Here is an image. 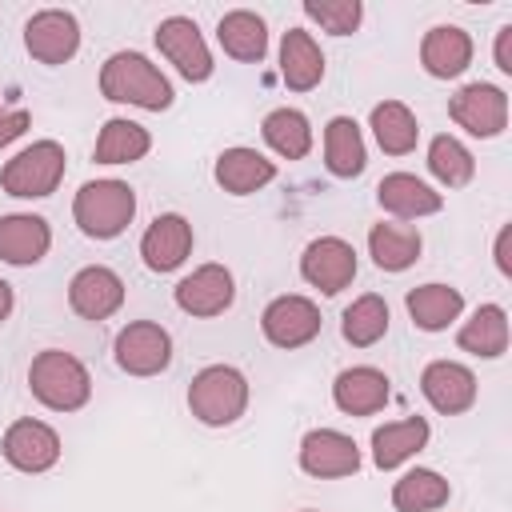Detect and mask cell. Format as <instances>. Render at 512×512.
<instances>
[{
  "label": "cell",
  "mask_w": 512,
  "mask_h": 512,
  "mask_svg": "<svg viewBox=\"0 0 512 512\" xmlns=\"http://www.w3.org/2000/svg\"><path fill=\"white\" fill-rule=\"evenodd\" d=\"M448 496H452L448 480L440 472H432V468H412L392 484L396 512H432V508L448 504Z\"/></svg>",
  "instance_id": "d6a6232c"
},
{
  "label": "cell",
  "mask_w": 512,
  "mask_h": 512,
  "mask_svg": "<svg viewBox=\"0 0 512 512\" xmlns=\"http://www.w3.org/2000/svg\"><path fill=\"white\" fill-rule=\"evenodd\" d=\"M340 332H344V340L352 348H372L388 332V304H384V296H376V292L356 296L344 308V316H340Z\"/></svg>",
  "instance_id": "836d02e7"
},
{
  "label": "cell",
  "mask_w": 512,
  "mask_h": 512,
  "mask_svg": "<svg viewBox=\"0 0 512 512\" xmlns=\"http://www.w3.org/2000/svg\"><path fill=\"white\" fill-rule=\"evenodd\" d=\"M300 276L324 296H336L356 280V248L340 236H316L300 256Z\"/></svg>",
  "instance_id": "9c48e42d"
},
{
  "label": "cell",
  "mask_w": 512,
  "mask_h": 512,
  "mask_svg": "<svg viewBox=\"0 0 512 512\" xmlns=\"http://www.w3.org/2000/svg\"><path fill=\"white\" fill-rule=\"evenodd\" d=\"M508 236H512V228L504 224V228H500V236H496V268H500V276H512V260H508Z\"/></svg>",
  "instance_id": "f35d334b"
},
{
  "label": "cell",
  "mask_w": 512,
  "mask_h": 512,
  "mask_svg": "<svg viewBox=\"0 0 512 512\" xmlns=\"http://www.w3.org/2000/svg\"><path fill=\"white\" fill-rule=\"evenodd\" d=\"M280 80L292 92H312L324 80V52L304 28H288L280 36Z\"/></svg>",
  "instance_id": "603a6c76"
},
{
  "label": "cell",
  "mask_w": 512,
  "mask_h": 512,
  "mask_svg": "<svg viewBox=\"0 0 512 512\" xmlns=\"http://www.w3.org/2000/svg\"><path fill=\"white\" fill-rule=\"evenodd\" d=\"M420 232L404 228V224H372L368 228V256L376 260V268L384 272H404L420 260Z\"/></svg>",
  "instance_id": "f1b7e54d"
},
{
  "label": "cell",
  "mask_w": 512,
  "mask_h": 512,
  "mask_svg": "<svg viewBox=\"0 0 512 512\" xmlns=\"http://www.w3.org/2000/svg\"><path fill=\"white\" fill-rule=\"evenodd\" d=\"M304 16L316 20L332 36H348L360 28L364 8H360V0H304Z\"/></svg>",
  "instance_id": "d590c367"
},
{
  "label": "cell",
  "mask_w": 512,
  "mask_h": 512,
  "mask_svg": "<svg viewBox=\"0 0 512 512\" xmlns=\"http://www.w3.org/2000/svg\"><path fill=\"white\" fill-rule=\"evenodd\" d=\"M188 408L208 428H228L248 408V380L232 364H208L188 384Z\"/></svg>",
  "instance_id": "3957f363"
},
{
  "label": "cell",
  "mask_w": 512,
  "mask_h": 512,
  "mask_svg": "<svg viewBox=\"0 0 512 512\" xmlns=\"http://www.w3.org/2000/svg\"><path fill=\"white\" fill-rule=\"evenodd\" d=\"M456 344L480 360H496L508 352V312L500 304H480L456 332Z\"/></svg>",
  "instance_id": "83f0119b"
},
{
  "label": "cell",
  "mask_w": 512,
  "mask_h": 512,
  "mask_svg": "<svg viewBox=\"0 0 512 512\" xmlns=\"http://www.w3.org/2000/svg\"><path fill=\"white\" fill-rule=\"evenodd\" d=\"M428 172H432L444 188H464V184L476 176V160H472V152H468L456 136L440 132V136H432V144H428Z\"/></svg>",
  "instance_id": "e575fe53"
},
{
  "label": "cell",
  "mask_w": 512,
  "mask_h": 512,
  "mask_svg": "<svg viewBox=\"0 0 512 512\" xmlns=\"http://www.w3.org/2000/svg\"><path fill=\"white\" fill-rule=\"evenodd\" d=\"M148 148H152V136L144 124L112 116V120H104L92 156H96V164H132V160L148 156Z\"/></svg>",
  "instance_id": "1f68e13d"
},
{
  "label": "cell",
  "mask_w": 512,
  "mask_h": 512,
  "mask_svg": "<svg viewBox=\"0 0 512 512\" xmlns=\"http://www.w3.org/2000/svg\"><path fill=\"white\" fill-rule=\"evenodd\" d=\"M420 392L440 416H460L476 404V376L456 360H432L420 372Z\"/></svg>",
  "instance_id": "2e32d148"
},
{
  "label": "cell",
  "mask_w": 512,
  "mask_h": 512,
  "mask_svg": "<svg viewBox=\"0 0 512 512\" xmlns=\"http://www.w3.org/2000/svg\"><path fill=\"white\" fill-rule=\"evenodd\" d=\"M28 388H32V396L44 408H52V412H76L92 396V376H88V368L72 352L44 348L28 364Z\"/></svg>",
  "instance_id": "7a4b0ae2"
},
{
  "label": "cell",
  "mask_w": 512,
  "mask_h": 512,
  "mask_svg": "<svg viewBox=\"0 0 512 512\" xmlns=\"http://www.w3.org/2000/svg\"><path fill=\"white\" fill-rule=\"evenodd\" d=\"M212 176H216V184H220L224 192L248 196V192H260L264 184L276 180V164H272L264 152H256V148L236 144V148H224V152L216 156Z\"/></svg>",
  "instance_id": "7402d4cb"
},
{
  "label": "cell",
  "mask_w": 512,
  "mask_h": 512,
  "mask_svg": "<svg viewBox=\"0 0 512 512\" xmlns=\"http://www.w3.org/2000/svg\"><path fill=\"white\" fill-rule=\"evenodd\" d=\"M28 128V108H4L0 104V148L12 144L16 136H24Z\"/></svg>",
  "instance_id": "8d00e7d4"
},
{
  "label": "cell",
  "mask_w": 512,
  "mask_h": 512,
  "mask_svg": "<svg viewBox=\"0 0 512 512\" xmlns=\"http://www.w3.org/2000/svg\"><path fill=\"white\" fill-rule=\"evenodd\" d=\"M216 40H220V48H224L232 60L260 64L264 52H268V24H264L256 12L236 8V12H224V16H220Z\"/></svg>",
  "instance_id": "4316f807"
},
{
  "label": "cell",
  "mask_w": 512,
  "mask_h": 512,
  "mask_svg": "<svg viewBox=\"0 0 512 512\" xmlns=\"http://www.w3.org/2000/svg\"><path fill=\"white\" fill-rule=\"evenodd\" d=\"M424 444H428V420H424V416H408V420L380 424V428L372 432V464H376L380 472H392V468H400L404 460H412Z\"/></svg>",
  "instance_id": "cb8c5ba5"
},
{
  "label": "cell",
  "mask_w": 512,
  "mask_h": 512,
  "mask_svg": "<svg viewBox=\"0 0 512 512\" xmlns=\"http://www.w3.org/2000/svg\"><path fill=\"white\" fill-rule=\"evenodd\" d=\"M48 248H52V228L44 216H32V212L0 216V260L4 264H16V268L40 264Z\"/></svg>",
  "instance_id": "ac0fdd59"
},
{
  "label": "cell",
  "mask_w": 512,
  "mask_h": 512,
  "mask_svg": "<svg viewBox=\"0 0 512 512\" xmlns=\"http://www.w3.org/2000/svg\"><path fill=\"white\" fill-rule=\"evenodd\" d=\"M192 252V224L180 216V212H164L156 216L144 236H140V256L152 272H172L188 260Z\"/></svg>",
  "instance_id": "e0dca14e"
},
{
  "label": "cell",
  "mask_w": 512,
  "mask_h": 512,
  "mask_svg": "<svg viewBox=\"0 0 512 512\" xmlns=\"http://www.w3.org/2000/svg\"><path fill=\"white\" fill-rule=\"evenodd\" d=\"M376 200L384 212L400 216V220H420V216H436L444 208V196L436 188H428L420 176L412 172H388L376 184Z\"/></svg>",
  "instance_id": "44dd1931"
},
{
  "label": "cell",
  "mask_w": 512,
  "mask_h": 512,
  "mask_svg": "<svg viewBox=\"0 0 512 512\" xmlns=\"http://www.w3.org/2000/svg\"><path fill=\"white\" fill-rule=\"evenodd\" d=\"M68 304L84 320H108L124 304V280L104 264H88L68 280Z\"/></svg>",
  "instance_id": "9a60e30c"
},
{
  "label": "cell",
  "mask_w": 512,
  "mask_h": 512,
  "mask_svg": "<svg viewBox=\"0 0 512 512\" xmlns=\"http://www.w3.org/2000/svg\"><path fill=\"white\" fill-rule=\"evenodd\" d=\"M304 512H316V508H304Z\"/></svg>",
  "instance_id": "60d3db41"
},
{
  "label": "cell",
  "mask_w": 512,
  "mask_h": 512,
  "mask_svg": "<svg viewBox=\"0 0 512 512\" xmlns=\"http://www.w3.org/2000/svg\"><path fill=\"white\" fill-rule=\"evenodd\" d=\"M76 228L92 240H116L136 216V192L124 180H88L72 200Z\"/></svg>",
  "instance_id": "277c9868"
},
{
  "label": "cell",
  "mask_w": 512,
  "mask_h": 512,
  "mask_svg": "<svg viewBox=\"0 0 512 512\" xmlns=\"http://www.w3.org/2000/svg\"><path fill=\"white\" fill-rule=\"evenodd\" d=\"M368 124H372L376 144H380L388 156H408V152L416 148V140H420V124H416L412 108L400 104V100H380V104L372 108Z\"/></svg>",
  "instance_id": "f546056e"
},
{
  "label": "cell",
  "mask_w": 512,
  "mask_h": 512,
  "mask_svg": "<svg viewBox=\"0 0 512 512\" xmlns=\"http://www.w3.org/2000/svg\"><path fill=\"white\" fill-rule=\"evenodd\" d=\"M112 352L128 376H156L172 364V336L156 320H132L116 332Z\"/></svg>",
  "instance_id": "52a82bcc"
},
{
  "label": "cell",
  "mask_w": 512,
  "mask_h": 512,
  "mask_svg": "<svg viewBox=\"0 0 512 512\" xmlns=\"http://www.w3.org/2000/svg\"><path fill=\"white\" fill-rule=\"evenodd\" d=\"M12 304H16V300H12V284H8V280H0V324L8 320V312H12Z\"/></svg>",
  "instance_id": "ab89813d"
},
{
  "label": "cell",
  "mask_w": 512,
  "mask_h": 512,
  "mask_svg": "<svg viewBox=\"0 0 512 512\" xmlns=\"http://www.w3.org/2000/svg\"><path fill=\"white\" fill-rule=\"evenodd\" d=\"M24 48L40 64H64L80 48V24L64 8H44L24 24Z\"/></svg>",
  "instance_id": "8fae6325"
},
{
  "label": "cell",
  "mask_w": 512,
  "mask_h": 512,
  "mask_svg": "<svg viewBox=\"0 0 512 512\" xmlns=\"http://www.w3.org/2000/svg\"><path fill=\"white\" fill-rule=\"evenodd\" d=\"M0 452L16 472H48L60 460V436L44 420L24 416V420L8 424V432L0 440Z\"/></svg>",
  "instance_id": "7c38bea8"
},
{
  "label": "cell",
  "mask_w": 512,
  "mask_h": 512,
  "mask_svg": "<svg viewBox=\"0 0 512 512\" xmlns=\"http://www.w3.org/2000/svg\"><path fill=\"white\" fill-rule=\"evenodd\" d=\"M100 96L112 104H136L148 112H160L172 104V84L168 76L140 52H112L100 68Z\"/></svg>",
  "instance_id": "6da1fadb"
},
{
  "label": "cell",
  "mask_w": 512,
  "mask_h": 512,
  "mask_svg": "<svg viewBox=\"0 0 512 512\" xmlns=\"http://www.w3.org/2000/svg\"><path fill=\"white\" fill-rule=\"evenodd\" d=\"M320 324V308L308 296H276L260 316L264 340L276 348H304L320 336Z\"/></svg>",
  "instance_id": "30bf717a"
},
{
  "label": "cell",
  "mask_w": 512,
  "mask_h": 512,
  "mask_svg": "<svg viewBox=\"0 0 512 512\" xmlns=\"http://www.w3.org/2000/svg\"><path fill=\"white\" fill-rule=\"evenodd\" d=\"M64 148L56 140H32L28 148H20L4 172H0V188L16 200H40V196H52L64 180Z\"/></svg>",
  "instance_id": "5b68a950"
},
{
  "label": "cell",
  "mask_w": 512,
  "mask_h": 512,
  "mask_svg": "<svg viewBox=\"0 0 512 512\" xmlns=\"http://www.w3.org/2000/svg\"><path fill=\"white\" fill-rule=\"evenodd\" d=\"M300 468L308 476H320V480L352 476L360 468V448L352 436H344L336 428H312L300 440Z\"/></svg>",
  "instance_id": "5bb4252c"
},
{
  "label": "cell",
  "mask_w": 512,
  "mask_h": 512,
  "mask_svg": "<svg viewBox=\"0 0 512 512\" xmlns=\"http://www.w3.org/2000/svg\"><path fill=\"white\" fill-rule=\"evenodd\" d=\"M496 68L500 72H512V24H504L496 32Z\"/></svg>",
  "instance_id": "74e56055"
},
{
  "label": "cell",
  "mask_w": 512,
  "mask_h": 512,
  "mask_svg": "<svg viewBox=\"0 0 512 512\" xmlns=\"http://www.w3.org/2000/svg\"><path fill=\"white\" fill-rule=\"evenodd\" d=\"M420 64L436 80H452L472 64V36L460 24H436L420 40Z\"/></svg>",
  "instance_id": "ffe728a7"
},
{
  "label": "cell",
  "mask_w": 512,
  "mask_h": 512,
  "mask_svg": "<svg viewBox=\"0 0 512 512\" xmlns=\"http://www.w3.org/2000/svg\"><path fill=\"white\" fill-rule=\"evenodd\" d=\"M156 48L168 56V64H176V72L192 84H204L212 76V52L196 28V20L188 16H168L156 24Z\"/></svg>",
  "instance_id": "ba28073f"
},
{
  "label": "cell",
  "mask_w": 512,
  "mask_h": 512,
  "mask_svg": "<svg viewBox=\"0 0 512 512\" xmlns=\"http://www.w3.org/2000/svg\"><path fill=\"white\" fill-rule=\"evenodd\" d=\"M392 396V384L380 368L372 364H356V368H344L336 380H332V400L340 412L348 416H372L388 404Z\"/></svg>",
  "instance_id": "d6986e66"
},
{
  "label": "cell",
  "mask_w": 512,
  "mask_h": 512,
  "mask_svg": "<svg viewBox=\"0 0 512 512\" xmlns=\"http://www.w3.org/2000/svg\"><path fill=\"white\" fill-rule=\"evenodd\" d=\"M260 136L284 160H304L312 152V124L300 108H272L260 124Z\"/></svg>",
  "instance_id": "4dcf8cb0"
},
{
  "label": "cell",
  "mask_w": 512,
  "mask_h": 512,
  "mask_svg": "<svg viewBox=\"0 0 512 512\" xmlns=\"http://www.w3.org/2000/svg\"><path fill=\"white\" fill-rule=\"evenodd\" d=\"M448 116L468 132V136H480V140H492L508 128V92L496 88V84H484V80H472L464 84L452 100H448Z\"/></svg>",
  "instance_id": "8992f818"
},
{
  "label": "cell",
  "mask_w": 512,
  "mask_h": 512,
  "mask_svg": "<svg viewBox=\"0 0 512 512\" xmlns=\"http://www.w3.org/2000/svg\"><path fill=\"white\" fill-rule=\"evenodd\" d=\"M404 304H408V316H412V324L420 332H444L464 312V296L452 284H420V288H408Z\"/></svg>",
  "instance_id": "484cf974"
},
{
  "label": "cell",
  "mask_w": 512,
  "mask_h": 512,
  "mask_svg": "<svg viewBox=\"0 0 512 512\" xmlns=\"http://www.w3.org/2000/svg\"><path fill=\"white\" fill-rule=\"evenodd\" d=\"M176 308L188 316H220L236 300V280L224 264H200L192 276L176 284Z\"/></svg>",
  "instance_id": "4fadbf2b"
},
{
  "label": "cell",
  "mask_w": 512,
  "mask_h": 512,
  "mask_svg": "<svg viewBox=\"0 0 512 512\" xmlns=\"http://www.w3.org/2000/svg\"><path fill=\"white\" fill-rule=\"evenodd\" d=\"M368 164V148L360 136V124L352 116H332L324 128V168L340 180L360 176Z\"/></svg>",
  "instance_id": "d4e9b609"
}]
</instances>
